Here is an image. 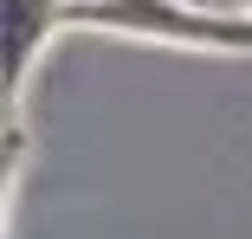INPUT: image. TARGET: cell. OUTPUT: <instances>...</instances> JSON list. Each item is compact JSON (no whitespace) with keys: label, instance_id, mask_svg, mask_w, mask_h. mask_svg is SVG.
I'll list each match as a JSON object with an SVG mask.
<instances>
[{"label":"cell","instance_id":"6da1fadb","mask_svg":"<svg viewBox=\"0 0 252 239\" xmlns=\"http://www.w3.org/2000/svg\"><path fill=\"white\" fill-rule=\"evenodd\" d=\"M71 20L110 26L136 39H175V45H214V52H252V20L194 13L181 0H71Z\"/></svg>","mask_w":252,"mask_h":239},{"label":"cell","instance_id":"7a4b0ae2","mask_svg":"<svg viewBox=\"0 0 252 239\" xmlns=\"http://www.w3.org/2000/svg\"><path fill=\"white\" fill-rule=\"evenodd\" d=\"M59 20H71V0H0V84L7 90H20L26 65L39 59Z\"/></svg>","mask_w":252,"mask_h":239},{"label":"cell","instance_id":"3957f363","mask_svg":"<svg viewBox=\"0 0 252 239\" xmlns=\"http://www.w3.org/2000/svg\"><path fill=\"white\" fill-rule=\"evenodd\" d=\"M181 7H194V13H220V20H252L246 0H181Z\"/></svg>","mask_w":252,"mask_h":239}]
</instances>
